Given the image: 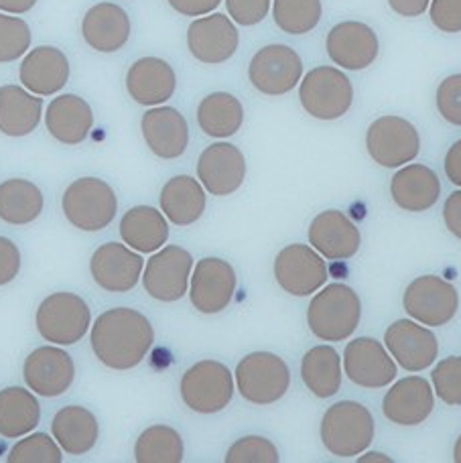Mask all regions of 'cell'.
<instances>
[{
    "label": "cell",
    "instance_id": "6da1fadb",
    "mask_svg": "<svg viewBox=\"0 0 461 463\" xmlns=\"http://www.w3.org/2000/svg\"><path fill=\"white\" fill-rule=\"evenodd\" d=\"M89 344L106 368L127 372L143 364L155 344V329L141 311L114 307L96 317Z\"/></svg>",
    "mask_w": 461,
    "mask_h": 463
},
{
    "label": "cell",
    "instance_id": "7a4b0ae2",
    "mask_svg": "<svg viewBox=\"0 0 461 463\" xmlns=\"http://www.w3.org/2000/svg\"><path fill=\"white\" fill-rule=\"evenodd\" d=\"M362 317V301L352 287L334 283L313 297L307 309L311 334L324 342H343L356 332Z\"/></svg>",
    "mask_w": 461,
    "mask_h": 463
},
{
    "label": "cell",
    "instance_id": "3957f363",
    "mask_svg": "<svg viewBox=\"0 0 461 463\" xmlns=\"http://www.w3.org/2000/svg\"><path fill=\"white\" fill-rule=\"evenodd\" d=\"M319 435L335 458L362 456L374 439L372 412L353 401L335 402L324 412Z\"/></svg>",
    "mask_w": 461,
    "mask_h": 463
},
{
    "label": "cell",
    "instance_id": "277c9868",
    "mask_svg": "<svg viewBox=\"0 0 461 463\" xmlns=\"http://www.w3.org/2000/svg\"><path fill=\"white\" fill-rule=\"evenodd\" d=\"M61 210L73 228L102 232L117 218L118 197L104 179L80 177L63 192Z\"/></svg>",
    "mask_w": 461,
    "mask_h": 463
},
{
    "label": "cell",
    "instance_id": "5b68a950",
    "mask_svg": "<svg viewBox=\"0 0 461 463\" xmlns=\"http://www.w3.org/2000/svg\"><path fill=\"white\" fill-rule=\"evenodd\" d=\"M35 326L45 342L73 345L92 327V311L76 293H52L37 307Z\"/></svg>",
    "mask_w": 461,
    "mask_h": 463
},
{
    "label": "cell",
    "instance_id": "8992f818",
    "mask_svg": "<svg viewBox=\"0 0 461 463\" xmlns=\"http://www.w3.org/2000/svg\"><path fill=\"white\" fill-rule=\"evenodd\" d=\"M236 386L244 401L259 407L275 404L291 386V372L281 355L252 352L236 366Z\"/></svg>",
    "mask_w": 461,
    "mask_h": 463
},
{
    "label": "cell",
    "instance_id": "52a82bcc",
    "mask_svg": "<svg viewBox=\"0 0 461 463\" xmlns=\"http://www.w3.org/2000/svg\"><path fill=\"white\" fill-rule=\"evenodd\" d=\"M181 401L200 415L224 411L234 396V374L218 360H202L185 370L179 384Z\"/></svg>",
    "mask_w": 461,
    "mask_h": 463
},
{
    "label": "cell",
    "instance_id": "ba28073f",
    "mask_svg": "<svg viewBox=\"0 0 461 463\" xmlns=\"http://www.w3.org/2000/svg\"><path fill=\"white\" fill-rule=\"evenodd\" d=\"M299 100L313 118L337 120L352 109L353 86L342 70L321 65L301 78Z\"/></svg>",
    "mask_w": 461,
    "mask_h": 463
},
{
    "label": "cell",
    "instance_id": "9c48e42d",
    "mask_svg": "<svg viewBox=\"0 0 461 463\" xmlns=\"http://www.w3.org/2000/svg\"><path fill=\"white\" fill-rule=\"evenodd\" d=\"M366 148L372 161L381 167L399 169L417 159L421 151V137L413 122L386 114L368 127Z\"/></svg>",
    "mask_w": 461,
    "mask_h": 463
},
{
    "label": "cell",
    "instance_id": "30bf717a",
    "mask_svg": "<svg viewBox=\"0 0 461 463\" xmlns=\"http://www.w3.org/2000/svg\"><path fill=\"white\" fill-rule=\"evenodd\" d=\"M193 256L181 246H163L145 264L143 287L153 299L175 303L183 299L192 280Z\"/></svg>",
    "mask_w": 461,
    "mask_h": 463
},
{
    "label": "cell",
    "instance_id": "8fae6325",
    "mask_svg": "<svg viewBox=\"0 0 461 463\" xmlns=\"http://www.w3.org/2000/svg\"><path fill=\"white\" fill-rule=\"evenodd\" d=\"M402 307L410 319L429 327H441L456 317L459 309L457 288L446 279L425 275L415 279L402 297Z\"/></svg>",
    "mask_w": 461,
    "mask_h": 463
},
{
    "label": "cell",
    "instance_id": "7c38bea8",
    "mask_svg": "<svg viewBox=\"0 0 461 463\" xmlns=\"http://www.w3.org/2000/svg\"><path fill=\"white\" fill-rule=\"evenodd\" d=\"M303 60L289 45H267L252 55L250 84L265 96H285L301 84Z\"/></svg>",
    "mask_w": 461,
    "mask_h": 463
},
{
    "label": "cell",
    "instance_id": "4fadbf2b",
    "mask_svg": "<svg viewBox=\"0 0 461 463\" xmlns=\"http://www.w3.org/2000/svg\"><path fill=\"white\" fill-rule=\"evenodd\" d=\"M275 279L285 293L307 297L325 285L327 264L313 246L291 244L277 254Z\"/></svg>",
    "mask_w": 461,
    "mask_h": 463
},
{
    "label": "cell",
    "instance_id": "5bb4252c",
    "mask_svg": "<svg viewBox=\"0 0 461 463\" xmlns=\"http://www.w3.org/2000/svg\"><path fill=\"white\" fill-rule=\"evenodd\" d=\"M23 378L27 388L45 399L65 394L76 380V364L60 345H41L33 350L23 364Z\"/></svg>",
    "mask_w": 461,
    "mask_h": 463
},
{
    "label": "cell",
    "instance_id": "9a60e30c",
    "mask_svg": "<svg viewBox=\"0 0 461 463\" xmlns=\"http://www.w3.org/2000/svg\"><path fill=\"white\" fill-rule=\"evenodd\" d=\"M236 285L238 279L232 264L210 256L195 264L189 280V299L203 316H216L232 303Z\"/></svg>",
    "mask_w": 461,
    "mask_h": 463
},
{
    "label": "cell",
    "instance_id": "2e32d148",
    "mask_svg": "<svg viewBox=\"0 0 461 463\" xmlns=\"http://www.w3.org/2000/svg\"><path fill=\"white\" fill-rule=\"evenodd\" d=\"M145 260L141 252L127 244L106 242L89 259L94 283L106 293H128L143 279Z\"/></svg>",
    "mask_w": 461,
    "mask_h": 463
},
{
    "label": "cell",
    "instance_id": "e0dca14e",
    "mask_svg": "<svg viewBox=\"0 0 461 463\" xmlns=\"http://www.w3.org/2000/svg\"><path fill=\"white\" fill-rule=\"evenodd\" d=\"M240 45V33L234 21L221 13L195 19L187 29V49L197 61L220 65L232 60Z\"/></svg>",
    "mask_w": 461,
    "mask_h": 463
},
{
    "label": "cell",
    "instance_id": "ac0fdd59",
    "mask_svg": "<svg viewBox=\"0 0 461 463\" xmlns=\"http://www.w3.org/2000/svg\"><path fill=\"white\" fill-rule=\"evenodd\" d=\"M325 49L329 60L335 65L350 71H360L376 61L381 53V41L366 23L343 21L329 29Z\"/></svg>",
    "mask_w": 461,
    "mask_h": 463
},
{
    "label": "cell",
    "instance_id": "d6986e66",
    "mask_svg": "<svg viewBox=\"0 0 461 463\" xmlns=\"http://www.w3.org/2000/svg\"><path fill=\"white\" fill-rule=\"evenodd\" d=\"M384 345L407 372H423L437 360L439 344L429 327L415 319H399L386 329Z\"/></svg>",
    "mask_w": 461,
    "mask_h": 463
},
{
    "label": "cell",
    "instance_id": "ffe728a7",
    "mask_svg": "<svg viewBox=\"0 0 461 463\" xmlns=\"http://www.w3.org/2000/svg\"><path fill=\"white\" fill-rule=\"evenodd\" d=\"M197 179L205 192L216 197L236 194L246 179V159L232 143L210 145L197 159Z\"/></svg>",
    "mask_w": 461,
    "mask_h": 463
},
{
    "label": "cell",
    "instance_id": "44dd1931",
    "mask_svg": "<svg viewBox=\"0 0 461 463\" xmlns=\"http://www.w3.org/2000/svg\"><path fill=\"white\" fill-rule=\"evenodd\" d=\"M343 368L345 376L362 388H384L397 378V362L374 337H356L345 345Z\"/></svg>",
    "mask_w": 461,
    "mask_h": 463
},
{
    "label": "cell",
    "instance_id": "7402d4cb",
    "mask_svg": "<svg viewBox=\"0 0 461 463\" xmlns=\"http://www.w3.org/2000/svg\"><path fill=\"white\" fill-rule=\"evenodd\" d=\"M141 130L149 151L163 161L179 159L189 146V124L173 106H153L146 110Z\"/></svg>",
    "mask_w": 461,
    "mask_h": 463
},
{
    "label": "cell",
    "instance_id": "603a6c76",
    "mask_svg": "<svg viewBox=\"0 0 461 463\" xmlns=\"http://www.w3.org/2000/svg\"><path fill=\"white\" fill-rule=\"evenodd\" d=\"M435 407V394L429 380L421 376H407L390 386L386 392L382 411L384 417L394 425L415 427L431 417Z\"/></svg>",
    "mask_w": 461,
    "mask_h": 463
},
{
    "label": "cell",
    "instance_id": "cb8c5ba5",
    "mask_svg": "<svg viewBox=\"0 0 461 463\" xmlns=\"http://www.w3.org/2000/svg\"><path fill=\"white\" fill-rule=\"evenodd\" d=\"M23 88L31 94L47 98L60 94L70 80V61L61 49L41 45L23 57L19 68Z\"/></svg>",
    "mask_w": 461,
    "mask_h": 463
},
{
    "label": "cell",
    "instance_id": "d4e9b609",
    "mask_svg": "<svg viewBox=\"0 0 461 463\" xmlns=\"http://www.w3.org/2000/svg\"><path fill=\"white\" fill-rule=\"evenodd\" d=\"M309 244L327 260H348L360 250L362 234L343 212L325 210L311 222Z\"/></svg>",
    "mask_w": 461,
    "mask_h": 463
},
{
    "label": "cell",
    "instance_id": "484cf974",
    "mask_svg": "<svg viewBox=\"0 0 461 463\" xmlns=\"http://www.w3.org/2000/svg\"><path fill=\"white\" fill-rule=\"evenodd\" d=\"M177 88V76L161 57H141L127 71V92L141 106H161L171 100Z\"/></svg>",
    "mask_w": 461,
    "mask_h": 463
},
{
    "label": "cell",
    "instance_id": "4316f807",
    "mask_svg": "<svg viewBox=\"0 0 461 463\" xmlns=\"http://www.w3.org/2000/svg\"><path fill=\"white\" fill-rule=\"evenodd\" d=\"M45 128L57 143L78 146L94 128L92 106L76 94L57 96L47 106Z\"/></svg>",
    "mask_w": 461,
    "mask_h": 463
},
{
    "label": "cell",
    "instance_id": "83f0119b",
    "mask_svg": "<svg viewBox=\"0 0 461 463\" xmlns=\"http://www.w3.org/2000/svg\"><path fill=\"white\" fill-rule=\"evenodd\" d=\"M130 16L114 3L89 8L81 21V37L98 53H117L130 39Z\"/></svg>",
    "mask_w": 461,
    "mask_h": 463
},
{
    "label": "cell",
    "instance_id": "f1b7e54d",
    "mask_svg": "<svg viewBox=\"0 0 461 463\" xmlns=\"http://www.w3.org/2000/svg\"><path fill=\"white\" fill-rule=\"evenodd\" d=\"M392 202L405 212H427L439 202L441 181L427 165H405L390 179Z\"/></svg>",
    "mask_w": 461,
    "mask_h": 463
},
{
    "label": "cell",
    "instance_id": "f546056e",
    "mask_svg": "<svg viewBox=\"0 0 461 463\" xmlns=\"http://www.w3.org/2000/svg\"><path fill=\"white\" fill-rule=\"evenodd\" d=\"M52 435L68 456H86L92 451L100 437V425L96 415L80 404H68L55 412L52 420Z\"/></svg>",
    "mask_w": 461,
    "mask_h": 463
},
{
    "label": "cell",
    "instance_id": "4dcf8cb0",
    "mask_svg": "<svg viewBox=\"0 0 461 463\" xmlns=\"http://www.w3.org/2000/svg\"><path fill=\"white\" fill-rule=\"evenodd\" d=\"M161 212L171 224L192 226L203 216L205 212V189L200 179L189 175H175L163 185L159 195Z\"/></svg>",
    "mask_w": 461,
    "mask_h": 463
},
{
    "label": "cell",
    "instance_id": "1f68e13d",
    "mask_svg": "<svg viewBox=\"0 0 461 463\" xmlns=\"http://www.w3.org/2000/svg\"><path fill=\"white\" fill-rule=\"evenodd\" d=\"M43 118V100L27 88L8 84L0 88V132L21 138L37 130Z\"/></svg>",
    "mask_w": 461,
    "mask_h": 463
},
{
    "label": "cell",
    "instance_id": "d6a6232c",
    "mask_svg": "<svg viewBox=\"0 0 461 463\" xmlns=\"http://www.w3.org/2000/svg\"><path fill=\"white\" fill-rule=\"evenodd\" d=\"M120 238L133 250L153 254L167 244L169 222L151 205H135L120 220Z\"/></svg>",
    "mask_w": 461,
    "mask_h": 463
},
{
    "label": "cell",
    "instance_id": "836d02e7",
    "mask_svg": "<svg viewBox=\"0 0 461 463\" xmlns=\"http://www.w3.org/2000/svg\"><path fill=\"white\" fill-rule=\"evenodd\" d=\"M41 420V407L35 392L21 386L0 391V435L5 439H21L33 433Z\"/></svg>",
    "mask_w": 461,
    "mask_h": 463
},
{
    "label": "cell",
    "instance_id": "e575fe53",
    "mask_svg": "<svg viewBox=\"0 0 461 463\" xmlns=\"http://www.w3.org/2000/svg\"><path fill=\"white\" fill-rule=\"evenodd\" d=\"M41 189L29 179H6L0 184V220L11 226H27L43 213Z\"/></svg>",
    "mask_w": 461,
    "mask_h": 463
},
{
    "label": "cell",
    "instance_id": "d590c367",
    "mask_svg": "<svg viewBox=\"0 0 461 463\" xmlns=\"http://www.w3.org/2000/svg\"><path fill=\"white\" fill-rule=\"evenodd\" d=\"M244 106L228 92L208 94L197 106V124L212 138L234 137L242 128Z\"/></svg>",
    "mask_w": 461,
    "mask_h": 463
},
{
    "label": "cell",
    "instance_id": "8d00e7d4",
    "mask_svg": "<svg viewBox=\"0 0 461 463\" xmlns=\"http://www.w3.org/2000/svg\"><path fill=\"white\" fill-rule=\"evenodd\" d=\"M301 378L307 391L317 399H329L340 392L342 386V358L332 345H315L303 355Z\"/></svg>",
    "mask_w": 461,
    "mask_h": 463
},
{
    "label": "cell",
    "instance_id": "74e56055",
    "mask_svg": "<svg viewBox=\"0 0 461 463\" xmlns=\"http://www.w3.org/2000/svg\"><path fill=\"white\" fill-rule=\"evenodd\" d=\"M185 445L177 429L169 425H153L138 435L135 443V459L138 463H181Z\"/></svg>",
    "mask_w": 461,
    "mask_h": 463
},
{
    "label": "cell",
    "instance_id": "f35d334b",
    "mask_svg": "<svg viewBox=\"0 0 461 463\" xmlns=\"http://www.w3.org/2000/svg\"><path fill=\"white\" fill-rule=\"evenodd\" d=\"M275 24L287 35H307L321 21V0H273Z\"/></svg>",
    "mask_w": 461,
    "mask_h": 463
},
{
    "label": "cell",
    "instance_id": "ab89813d",
    "mask_svg": "<svg viewBox=\"0 0 461 463\" xmlns=\"http://www.w3.org/2000/svg\"><path fill=\"white\" fill-rule=\"evenodd\" d=\"M63 449L53 437L47 433L24 435L14 448L8 451V463H61Z\"/></svg>",
    "mask_w": 461,
    "mask_h": 463
},
{
    "label": "cell",
    "instance_id": "60d3db41",
    "mask_svg": "<svg viewBox=\"0 0 461 463\" xmlns=\"http://www.w3.org/2000/svg\"><path fill=\"white\" fill-rule=\"evenodd\" d=\"M31 27L21 16L0 13V63H13L29 53Z\"/></svg>",
    "mask_w": 461,
    "mask_h": 463
},
{
    "label": "cell",
    "instance_id": "b9f144b4",
    "mask_svg": "<svg viewBox=\"0 0 461 463\" xmlns=\"http://www.w3.org/2000/svg\"><path fill=\"white\" fill-rule=\"evenodd\" d=\"M226 463H278L281 456L275 443L267 439V437L249 435L232 443V448L228 449Z\"/></svg>",
    "mask_w": 461,
    "mask_h": 463
},
{
    "label": "cell",
    "instance_id": "7bdbcfd3",
    "mask_svg": "<svg viewBox=\"0 0 461 463\" xmlns=\"http://www.w3.org/2000/svg\"><path fill=\"white\" fill-rule=\"evenodd\" d=\"M433 391L449 407H461V355L441 360L433 368Z\"/></svg>",
    "mask_w": 461,
    "mask_h": 463
},
{
    "label": "cell",
    "instance_id": "ee69618b",
    "mask_svg": "<svg viewBox=\"0 0 461 463\" xmlns=\"http://www.w3.org/2000/svg\"><path fill=\"white\" fill-rule=\"evenodd\" d=\"M437 110L454 127H461V73L446 78L437 88Z\"/></svg>",
    "mask_w": 461,
    "mask_h": 463
},
{
    "label": "cell",
    "instance_id": "f6af8a7d",
    "mask_svg": "<svg viewBox=\"0 0 461 463\" xmlns=\"http://www.w3.org/2000/svg\"><path fill=\"white\" fill-rule=\"evenodd\" d=\"M273 0H226L228 16L242 27H254L268 16Z\"/></svg>",
    "mask_w": 461,
    "mask_h": 463
},
{
    "label": "cell",
    "instance_id": "bcb514c9",
    "mask_svg": "<svg viewBox=\"0 0 461 463\" xmlns=\"http://www.w3.org/2000/svg\"><path fill=\"white\" fill-rule=\"evenodd\" d=\"M429 16L441 33H461V0H431Z\"/></svg>",
    "mask_w": 461,
    "mask_h": 463
},
{
    "label": "cell",
    "instance_id": "7dc6e473",
    "mask_svg": "<svg viewBox=\"0 0 461 463\" xmlns=\"http://www.w3.org/2000/svg\"><path fill=\"white\" fill-rule=\"evenodd\" d=\"M21 270V250L13 240L0 236V287L13 283Z\"/></svg>",
    "mask_w": 461,
    "mask_h": 463
},
{
    "label": "cell",
    "instance_id": "c3c4849f",
    "mask_svg": "<svg viewBox=\"0 0 461 463\" xmlns=\"http://www.w3.org/2000/svg\"><path fill=\"white\" fill-rule=\"evenodd\" d=\"M173 11L183 16H205L220 6L221 0H167Z\"/></svg>",
    "mask_w": 461,
    "mask_h": 463
},
{
    "label": "cell",
    "instance_id": "681fc988",
    "mask_svg": "<svg viewBox=\"0 0 461 463\" xmlns=\"http://www.w3.org/2000/svg\"><path fill=\"white\" fill-rule=\"evenodd\" d=\"M443 222L451 234L461 240V189L447 197L443 205Z\"/></svg>",
    "mask_w": 461,
    "mask_h": 463
},
{
    "label": "cell",
    "instance_id": "f907efd6",
    "mask_svg": "<svg viewBox=\"0 0 461 463\" xmlns=\"http://www.w3.org/2000/svg\"><path fill=\"white\" fill-rule=\"evenodd\" d=\"M431 0H389V6L399 16H407V19H415L421 16L427 8H429Z\"/></svg>",
    "mask_w": 461,
    "mask_h": 463
},
{
    "label": "cell",
    "instance_id": "816d5d0a",
    "mask_svg": "<svg viewBox=\"0 0 461 463\" xmlns=\"http://www.w3.org/2000/svg\"><path fill=\"white\" fill-rule=\"evenodd\" d=\"M446 175L451 184L461 187V138L449 146L446 155Z\"/></svg>",
    "mask_w": 461,
    "mask_h": 463
},
{
    "label": "cell",
    "instance_id": "f5cc1de1",
    "mask_svg": "<svg viewBox=\"0 0 461 463\" xmlns=\"http://www.w3.org/2000/svg\"><path fill=\"white\" fill-rule=\"evenodd\" d=\"M35 5L37 0H0V11L8 14H24Z\"/></svg>",
    "mask_w": 461,
    "mask_h": 463
},
{
    "label": "cell",
    "instance_id": "db71d44e",
    "mask_svg": "<svg viewBox=\"0 0 461 463\" xmlns=\"http://www.w3.org/2000/svg\"><path fill=\"white\" fill-rule=\"evenodd\" d=\"M358 461L360 463H392V458L384 456L381 451H368L366 456H362Z\"/></svg>",
    "mask_w": 461,
    "mask_h": 463
},
{
    "label": "cell",
    "instance_id": "11a10c76",
    "mask_svg": "<svg viewBox=\"0 0 461 463\" xmlns=\"http://www.w3.org/2000/svg\"><path fill=\"white\" fill-rule=\"evenodd\" d=\"M454 459H456L457 463H461V435L457 437V441H456V448H454Z\"/></svg>",
    "mask_w": 461,
    "mask_h": 463
}]
</instances>
